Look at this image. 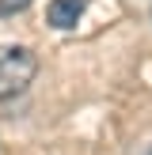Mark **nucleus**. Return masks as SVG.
Returning a JSON list of instances; mask_svg holds the SVG:
<instances>
[{"mask_svg": "<svg viewBox=\"0 0 152 155\" xmlns=\"http://www.w3.org/2000/svg\"><path fill=\"white\" fill-rule=\"evenodd\" d=\"M38 76V57L27 45H0V98H15Z\"/></svg>", "mask_w": 152, "mask_h": 155, "instance_id": "obj_1", "label": "nucleus"}, {"mask_svg": "<svg viewBox=\"0 0 152 155\" xmlns=\"http://www.w3.org/2000/svg\"><path fill=\"white\" fill-rule=\"evenodd\" d=\"M30 4H34V0H0V15H19V12H27Z\"/></svg>", "mask_w": 152, "mask_h": 155, "instance_id": "obj_3", "label": "nucleus"}, {"mask_svg": "<svg viewBox=\"0 0 152 155\" xmlns=\"http://www.w3.org/2000/svg\"><path fill=\"white\" fill-rule=\"evenodd\" d=\"M84 8H88V0H50V8H46V23L57 30H72L76 23H80Z\"/></svg>", "mask_w": 152, "mask_h": 155, "instance_id": "obj_2", "label": "nucleus"}]
</instances>
